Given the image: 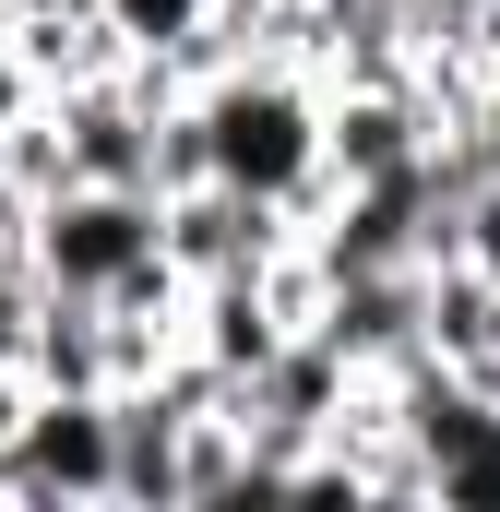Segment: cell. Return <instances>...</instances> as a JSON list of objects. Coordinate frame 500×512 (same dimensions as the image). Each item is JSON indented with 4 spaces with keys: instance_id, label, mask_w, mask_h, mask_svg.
I'll use <instances>...</instances> for the list:
<instances>
[{
    "instance_id": "1",
    "label": "cell",
    "mask_w": 500,
    "mask_h": 512,
    "mask_svg": "<svg viewBox=\"0 0 500 512\" xmlns=\"http://www.w3.org/2000/svg\"><path fill=\"white\" fill-rule=\"evenodd\" d=\"M191 120H203V167L227 191H250V203L310 215L334 191V84L298 48H250L227 72H203L191 84Z\"/></svg>"
},
{
    "instance_id": "2",
    "label": "cell",
    "mask_w": 500,
    "mask_h": 512,
    "mask_svg": "<svg viewBox=\"0 0 500 512\" xmlns=\"http://www.w3.org/2000/svg\"><path fill=\"white\" fill-rule=\"evenodd\" d=\"M36 274L60 298H120L143 262H167V191H131V179H60L24 227Z\"/></svg>"
},
{
    "instance_id": "3",
    "label": "cell",
    "mask_w": 500,
    "mask_h": 512,
    "mask_svg": "<svg viewBox=\"0 0 500 512\" xmlns=\"http://www.w3.org/2000/svg\"><path fill=\"white\" fill-rule=\"evenodd\" d=\"M12 512H120V393H36L24 405Z\"/></svg>"
},
{
    "instance_id": "4",
    "label": "cell",
    "mask_w": 500,
    "mask_h": 512,
    "mask_svg": "<svg viewBox=\"0 0 500 512\" xmlns=\"http://www.w3.org/2000/svg\"><path fill=\"white\" fill-rule=\"evenodd\" d=\"M96 24L120 36L131 60H167L179 84H203V72H215V24H227V0H96Z\"/></svg>"
},
{
    "instance_id": "5",
    "label": "cell",
    "mask_w": 500,
    "mask_h": 512,
    "mask_svg": "<svg viewBox=\"0 0 500 512\" xmlns=\"http://www.w3.org/2000/svg\"><path fill=\"white\" fill-rule=\"evenodd\" d=\"M441 262H477L500 286V179H465V191H453V251Z\"/></svg>"
},
{
    "instance_id": "6",
    "label": "cell",
    "mask_w": 500,
    "mask_h": 512,
    "mask_svg": "<svg viewBox=\"0 0 500 512\" xmlns=\"http://www.w3.org/2000/svg\"><path fill=\"white\" fill-rule=\"evenodd\" d=\"M393 12L417 24V48H453V36H465V24H477L489 0H393Z\"/></svg>"
}]
</instances>
